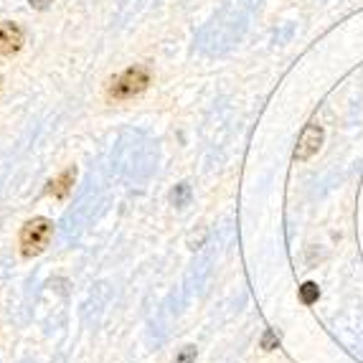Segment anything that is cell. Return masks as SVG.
Here are the masks:
<instances>
[{
	"mask_svg": "<svg viewBox=\"0 0 363 363\" xmlns=\"http://www.w3.org/2000/svg\"><path fill=\"white\" fill-rule=\"evenodd\" d=\"M51 236H54V221L46 216H36L30 218V221H26L23 229H21V255L26 257V259H30V257H38L41 252H46V247H49Z\"/></svg>",
	"mask_w": 363,
	"mask_h": 363,
	"instance_id": "6da1fadb",
	"label": "cell"
},
{
	"mask_svg": "<svg viewBox=\"0 0 363 363\" xmlns=\"http://www.w3.org/2000/svg\"><path fill=\"white\" fill-rule=\"evenodd\" d=\"M147 84H150V72H147V67L138 64V67H130L122 74H117L112 79V84H109L107 94L109 99H133L138 94H143L147 89Z\"/></svg>",
	"mask_w": 363,
	"mask_h": 363,
	"instance_id": "7a4b0ae2",
	"label": "cell"
},
{
	"mask_svg": "<svg viewBox=\"0 0 363 363\" xmlns=\"http://www.w3.org/2000/svg\"><path fill=\"white\" fill-rule=\"evenodd\" d=\"M26 33L13 21H0V56H13L23 49Z\"/></svg>",
	"mask_w": 363,
	"mask_h": 363,
	"instance_id": "3957f363",
	"label": "cell"
},
{
	"mask_svg": "<svg viewBox=\"0 0 363 363\" xmlns=\"http://www.w3.org/2000/svg\"><path fill=\"white\" fill-rule=\"evenodd\" d=\"M323 145V128L318 122H310L300 135V143L295 147V160H310Z\"/></svg>",
	"mask_w": 363,
	"mask_h": 363,
	"instance_id": "277c9868",
	"label": "cell"
},
{
	"mask_svg": "<svg viewBox=\"0 0 363 363\" xmlns=\"http://www.w3.org/2000/svg\"><path fill=\"white\" fill-rule=\"evenodd\" d=\"M74 181H77V168H67L59 178H54V181L49 183L46 194L54 196V199H67V196L72 194Z\"/></svg>",
	"mask_w": 363,
	"mask_h": 363,
	"instance_id": "5b68a950",
	"label": "cell"
},
{
	"mask_svg": "<svg viewBox=\"0 0 363 363\" xmlns=\"http://www.w3.org/2000/svg\"><path fill=\"white\" fill-rule=\"evenodd\" d=\"M318 297H320V290H318V285H315V282H305V285L300 287V300H303L305 305L318 303Z\"/></svg>",
	"mask_w": 363,
	"mask_h": 363,
	"instance_id": "8992f818",
	"label": "cell"
},
{
	"mask_svg": "<svg viewBox=\"0 0 363 363\" xmlns=\"http://www.w3.org/2000/svg\"><path fill=\"white\" fill-rule=\"evenodd\" d=\"M188 196H191V188H188V183H181V186H176V191L170 194V201H173L176 206H183L188 201Z\"/></svg>",
	"mask_w": 363,
	"mask_h": 363,
	"instance_id": "52a82bcc",
	"label": "cell"
},
{
	"mask_svg": "<svg viewBox=\"0 0 363 363\" xmlns=\"http://www.w3.org/2000/svg\"><path fill=\"white\" fill-rule=\"evenodd\" d=\"M196 361V348L194 345H186L181 353H178V358H176V363H194Z\"/></svg>",
	"mask_w": 363,
	"mask_h": 363,
	"instance_id": "ba28073f",
	"label": "cell"
},
{
	"mask_svg": "<svg viewBox=\"0 0 363 363\" xmlns=\"http://www.w3.org/2000/svg\"><path fill=\"white\" fill-rule=\"evenodd\" d=\"M28 3H30V8H36V11H46L54 0H28Z\"/></svg>",
	"mask_w": 363,
	"mask_h": 363,
	"instance_id": "9c48e42d",
	"label": "cell"
},
{
	"mask_svg": "<svg viewBox=\"0 0 363 363\" xmlns=\"http://www.w3.org/2000/svg\"><path fill=\"white\" fill-rule=\"evenodd\" d=\"M272 345H274V335H272V333H267V335H264V351H272Z\"/></svg>",
	"mask_w": 363,
	"mask_h": 363,
	"instance_id": "30bf717a",
	"label": "cell"
},
{
	"mask_svg": "<svg viewBox=\"0 0 363 363\" xmlns=\"http://www.w3.org/2000/svg\"><path fill=\"white\" fill-rule=\"evenodd\" d=\"M0 82H3V77H0Z\"/></svg>",
	"mask_w": 363,
	"mask_h": 363,
	"instance_id": "8fae6325",
	"label": "cell"
}]
</instances>
